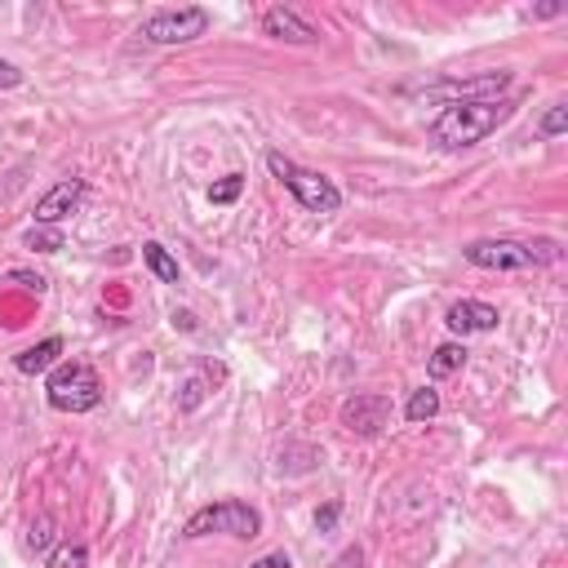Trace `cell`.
Listing matches in <instances>:
<instances>
[{
    "label": "cell",
    "mask_w": 568,
    "mask_h": 568,
    "mask_svg": "<svg viewBox=\"0 0 568 568\" xmlns=\"http://www.w3.org/2000/svg\"><path fill=\"white\" fill-rule=\"evenodd\" d=\"M404 417H408V422H430V417H439V390H430V386L413 390L408 404H404Z\"/></svg>",
    "instance_id": "obj_16"
},
{
    "label": "cell",
    "mask_w": 568,
    "mask_h": 568,
    "mask_svg": "<svg viewBox=\"0 0 568 568\" xmlns=\"http://www.w3.org/2000/svg\"><path fill=\"white\" fill-rule=\"evenodd\" d=\"M9 284H22V288H27V293H36V297L49 288V280H44L40 271H22V266H13V271H9Z\"/></svg>",
    "instance_id": "obj_20"
},
{
    "label": "cell",
    "mask_w": 568,
    "mask_h": 568,
    "mask_svg": "<svg viewBox=\"0 0 568 568\" xmlns=\"http://www.w3.org/2000/svg\"><path fill=\"white\" fill-rule=\"evenodd\" d=\"M248 568H293V559H288L284 550H271V555H262V559H253Z\"/></svg>",
    "instance_id": "obj_22"
},
{
    "label": "cell",
    "mask_w": 568,
    "mask_h": 568,
    "mask_svg": "<svg viewBox=\"0 0 568 568\" xmlns=\"http://www.w3.org/2000/svg\"><path fill=\"white\" fill-rule=\"evenodd\" d=\"M84 178H62V182H53L40 200H36V226H58L62 217H71L75 209H80V200H84Z\"/></svg>",
    "instance_id": "obj_8"
},
{
    "label": "cell",
    "mask_w": 568,
    "mask_h": 568,
    "mask_svg": "<svg viewBox=\"0 0 568 568\" xmlns=\"http://www.w3.org/2000/svg\"><path fill=\"white\" fill-rule=\"evenodd\" d=\"M44 395L58 413H93L102 404V382L93 373V364L84 359H67V364H53L49 377H44Z\"/></svg>",
    "instance_id": "obj_4"
},
{
    "label": "cell",
    "mask_w": 568,
    "mask_h": 568,
    "mask_svg": "<svg viewBox=\"0 0 568 568\" xmlns=\"http://www.w3.org/2000/svg\"><path fill=\"white\" fill-rule=\"evenodd\" d=\"M426 368H430V377H453V373H462V368H466V346H462V342H439V346L430 351Z\"/></svg>",
    "instance_id": "obj_14"
},
{
    "label": "cell",
    "mask_w": 568,
    "mask_h": 568,
    "mask_svg": "<svg viewBox=\"0 0 568 568\" xmlns=\"http://www.w3.org/2000/svg\"><path fill=\"white\" fill-rule=\"evenodd\" d=\"M142 262H146V271H151L160 284H178V275H182V271H178V257H173L160 240H146V244H142Z\"/></svg>",
    "instance_id": "obj_13"
},
{
    "label": "cell",
    "mask_w": 568,
    "mask_h": 568,
    "mask_svg": "<svg viewBox=\"0 0 568 568\" xmlns=\"http://www.w3.org/2000/svg\"><path fill=\"white\" fill-rule=\"evenodd\" d=\"M27 244H31L36 253H58V248H62V235H58V231H40V226H31V231H27Z\"/></svg>",
    "instance_id": "obj_19"
},
{
    "label": "cell",
    "mask_w": 568,
    "mask_h": 568,
    "mask_svg": "<svg viewBox=\"0 0 568 568\" xmlns=\"http://www.w3.org/2000/svg\"><path fill=\"white\" fill-rule=\"evenodd\" d=\"M342 426L359 439H377L390 426V399L382 390H359L342 404Z\"/></svg>",
    "instance_id": "obj_7"
},
{
    "label": "cell",
    "mask_w": 568,
    "mask_h": 568,
    "mask_svg": "<svg viewBox=\"0 0 568 568\" xmlns=\"http://www.w3.org/2000/svg\"><path fill=\"white\" fill-rule=\"evenodd\" d=\"M515 115V98H462V102H444L439 115L430 120V138L444 151H466L475 142H484L497 124H506Z\"/></svg>",
    "instance_id": "obj_1"
},
{
    "label": "cell",
    "mask_w": 568,
    "mask_h": 568,
    "mask_svg": "<svg viewBox=\"0 0 568 568\" xmlns=\"http://www.w3.org/2000/svg\"><path fill=\"white\" fill-rule=\"evenodd\" d=\"M337 515H342V501H328V506L315 515V524H320V528H333V519H337Z\"/></svg>",
    "instance_id": "obj_25"
},
{
    "label": "cell",
    "mask_w": 568,
    "mask_h": 568,
    "mask_svg": "<svg viewBox=\"0 0 568 568\" xmlns=\"http://www.w3.org/2000/svg\"><path fill=\"white\" fill-rule=\"evenodd\" d=\"M18 84H22V71H18L13 62L0 58V89H18Z\"/></svg>",
    "instance_id": "obj_23"
},
{
    "label": "cell",
    "mask_w": 568,
    "mask_h": 568,
    "mask_svg": "<svg viewBox=\"0 0 568 568\" xmlns=\"http://www.w3.org/2000/svg\"><path fill=\"white\" fill-rule=\"evenodd\" d=\"M266 169L284 182V191L306 213H337L342 209V191H337L333 178H324V173H315V169H306V164H297V160H288L280 151H266Z\"/></svg>",
    "instance_id": "obj_3"
},
{
    "label": "cell",
    "mask_w": 568,
    "mask_h": 568,
    "mask_svg": "<svg viewBox=\"0 0 568 568\" xmlns=\"http://www.w3.org/2000/svg\"><path fill=\"white\" fill-rule=\"evenodd\" d=\"M240 191H244V173H226V178H217V182L209 186V200H213V204H235Z\"/></svg>",
    "instance_id": "obj_18"
},
{
    "label": "cell",
    "mask_w": 568,
    "mask_h": 568,
    "mask_svg": "<svg viewBox=\"0 0 568 568\" xmlns=\"http://www.w3.org/2000/svg\"><path fill=\"white\" fill-rule=\"evenodd\" d=\"M49 546H58V537H53V524H49V519H40V524L31 528V550L49 555Z\"/></svg>",
    "instance_id": "obj_21"
},
{
    "label": "cell",
    "mask_w": 568,
    "mask_h": 568,
    "mask_svg": "<svg viewBox=\"0 0 568 568\" xmlns=\"http://www.w3.org/2000/svg\"><path fill=\"white\" fill-rule=\"evenodd\" d=\"M84 564H89L84 541H67V537L44 555V568H84Z\"/></svg>",
    "instance_id": "obj_15"
},
{
    "label": "cell",
    "mask_w": 568,
    "mask_h": 568,
    "mask_svg": "<svg viewBox=\"0 0 568 568\" xmlns=\"http://www.w3.org/2000/svg\"><path fill=\"white\" fill-rule=\"evenodd\" d=\"M337 568H364V550H359V546H351V550L337 559Z\"/></svg>",
    "instance_id": "obj_26"
},
{
    "label": "cell",
    "mask_w": 568,
    "mask_h": 568,
    "mask_svg": "<svg viewBox=\"0 0 568 568\" xmlns=\"http://www.w3.org/2000/svg\"><path fill=\"white\" fill-rule=\"evenodd\" d=\"M564 129H568V106L564 102H550L541 111V120H537V138H559Z\"/></svg>",
    "instance_id": "obj_17"
},
{
    "label": "cell",
    "mask_w": 568,
    "mask_h": 568,
    "mask_svg": "<svg viewBox=\"0 0 568 568\" xmlns=\"http://www.w3.org/2000/svg\"><path fill=\"white\" fill-rule=\"evenodd\" d=\"M209 532H226V537H240V541H253L262 532V510L240 501V497H222V501H209L200 506L186 524H182V537H209Z\"/></svg>",
    "instance_id": "obj_5"
},
{
    "label": "cell",
    "mask_w": 568,
    "mask_h": 568,
    "mask_svg": "<svg viewBox=\"0 0 568 568\" xmlns=\"http://www.w3.org/2000/svg\"><path fill=\"white\" fill-rule=\"evenodd\" d=\"M58 355H62V337H44V342L18 351V355H13V368L27 373V377H36V373H49V368L58 364Z\"/></svg>",
    "instance_id": "obj_12"
},
{
    "label": "cell",
    "mask_w": 568,
    "mask_h": 568,
    "mask_svg": "<svg viewBox=\"0 0 568 568\" xmlns=\"http://www.w3.org/2000/svg\"><path fill=\"white\" fill-rule=\"evenodd\" d=\"M262 36L284 40V44H315V40H320V31H315L297 9H288V4H271V9L262 13Z\"/></svg>",
    "instance_id": "obj_9"
},
{
    "label": "cell",
    "mask_w": 568,
    "mask_h": 568,
    "mask_svg": "<svg viewBox=\"0 0 568 568\" xmlns=\"http://www.w3.org/2000/svg\"><path fill=\"white\" fill-rule=\"evenodd\" d=\"M444 324H448V333L470 337V333H493V328L501 324V315H497V306H488V302L462 297V302H453V306L444 311Z\"/></svg>",
    "instance_id": "obj_10"
},
{
    "label": "cell",
    "mask_w": 568,
    "mask_h": 568,
    "mask_svg": "<svg viewBox=\"0 0 568 568\" xmlns=\"http://www.w3.org/2000/svg\"><path fill=\"white\" fill-rule=\"evenodd\" d=\"M462 257L479 271H528V266H550L559 262L555 240H470Z\"/></svg>",
    "instance_id": "obj_2"
},
{
    "label": "cell",
    "mask_w": 568,
    "mask_h": 568,
    "mask_svg": "<svg viewBox=\"0 0 568 568\" xmlns=\"http://www.w3.org/2000/svg\"><path fill=\"white\" fill-rule=\"evenodd\" d=\"M226 382V364L222 359H204L200 368H191L186 377H182V390H178V408L182 413H191V408H200L217 386Z\"/></svg>",
    "instance_id": "obj_11"
},
{
    "label": "cell",
    "mask_w": 568,
    "mask_h": 568,
    "mask_svg": "<svg viewBox=\"0 0 568 568\" xmlns=\"http://www.w3.org/2000/svg\"><path fill=\"white\" fill-rule=\"evenodd\" d=\"M169 320H173V328H182V333H195V328H200V320H195L191 311H173Z\"/></svg>",
    "instance_id": "obj_24"
},
{
    "label": "cell",
    "mask_w": 568,
    "mask_h": 568,
    "mask_svg": "<svg viewBox=\"0 0 568 568\" xmlns=\"http://www.w3.org/2000/svg\"><path fill=\"white\" fill-rule=\"evenodd\" d=\"M209 9H200V4H182V9H155L142 27H138V36L146 40V44H191V40H200L204 31H209Z\"/></svg>",
    "instance_id": "obj_6"
}]
</instances>
